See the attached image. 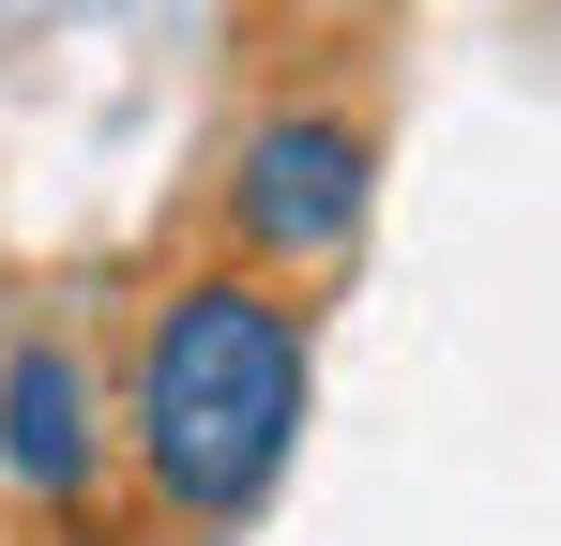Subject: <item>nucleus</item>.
<instances>
[{"label":"nucleus","mask_w":561,"mask_h":546,"mask_svg":"<svg viewBox=\"0 0 561 546\" xmlns=\"http://www.w3.org/2000/svg\"><path fill=\"white\" fill-rule=\"evenodd\" d=\"M304 379H319V350H304V304H288L274 273L213 259L183 273L152 319H137V379H122V455H137V486H152V516L183 546L243 532L259 501H274L288 441H304Z\"/></svg>","instance_id":"1"},{"label":"nucleus","mask_w":561,"mask_h":546,"mask_svg":"<svg viewBox=\"0 0 561 546\" xmlns=\"http://www.w3.org/2000/svg\"><path fill=\"white\" fill-rule=\"evenodd\" d=\"M365 197H379V137L350 106H274V122H243V152H228V228H243L259 273L350 259V243H365Z\"/></svg>","instance_id":"2"},{"label":"nucleus","mask_w":561,"mask_h":546,"mask_svg":"<svg viewBox=\"0 0 561 546\" xmlns=\"http://www.w3.org/2000/svg\"><path fill=\"white\" fill-rule=\"evenodd\" d=\"M0 470L46 501V516H77L106 470V395H92V350H61V334H15L0 350Z\"/></svg>","instance_id":"3"},{"label":"nucleus","mask_w":561,"mask_h":546,"mask_svg":"<svg viewBox=\"0 0 561 546\" xmlns=\"http://www.w3.org/2000/svg\"><path fill=\"white\" fill-rule=\"evenodd\" d=\"M61 546H152V532H61Z\"/></svg>","instance_id":"4"}]
</instances>
